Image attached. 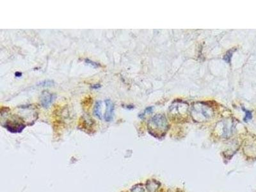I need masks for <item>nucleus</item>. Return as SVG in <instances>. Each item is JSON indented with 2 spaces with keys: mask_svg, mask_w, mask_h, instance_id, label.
<instances>
[{
  "mask_svg": "<svg viewBox=\"0 0 256 192\" xmlns=\"http://www.w3.org/2000/svg\"><path fill=\"white\" fill-rule=\"evenodd\" d=\"M168 123L167 119L163 115H156L151 119L149 122V126L151 131H156L154 135L161 136L163 135L168 129Z\"/></svg>",
  "mask_w": 256,
  "mask_h": 192,
  "instance_id": "obj_1",
  "label": "nucleus"
},
{
  "mask_svg": "<svg viewBox=\"0 0 256 192\" xmlns=\"http://www.w3.org/2000/svg\"><path fill=\"white\" fill-rule=\"evenodd\" d=\"M5 127L7 129L12 133H19L22 131V130L25 127V124H24L20 120L14 119L12 120H8L5 123Z\"/></svg>",
  "mask_w": 256,
  "mask_h": 192,
  "instance_id": "obj_2",
  "label": "nucleus"
},
{
  "mask_svg": "<svg viewBox=\"0 0 256 192\" xmlns=\"http://www.w3.org/2000/svg\"><path fill=\"white\" fill-rule=\"evenodd\" d=\"M106 111L104 115V119L106 122H110L114 119L115 105L110 99L105 100Z\"/></svg>",
  "mask_w": 256,
  "mask_h": 192,
  "instance_id": "obj_3",
  "label": "nucleus"
},
{
  "mask_svg": "<svg viewBox=\"0 0 256 192\" xmlns=\"http://www.w3.org/2000/svg\"><path fill=\"white\" fill-rule=\"evenodd\" d=\"M55 98V95L50 93L49 92L44 91L42 92L40 99V103L42 107H44V108H49L53 102V101H54Z\"/></svg>",
  "mask_w": 256,
  "mask_h": 192,
  "instance_id": "obj_4",
  "label": "nucleus"
},
{
  "mask_svg": "<svg viewBox=\"0 0 256 192\" xmlns=\"http://www.w3.org/2000/svg\"><path fill=\"white\" fill-rule=\"evenodd\" d=\"M159 184L156 181H149L147 184V188L149 192H155L159 188Z\"/></svg>",
  "mask_w": 256,
  "mask_h": 192,
  "instance_id": "obj_5",
  "label": "nucleus"
},
{
  "mask_svg": "<svg viewBox=\"0 0 256 192\" xmlns=\"http://www.w3.org/2000/svg\"><path fill=\"white\" fill-rule=\"evenodd\" d=\"M101 101H99L96 102L94 108V114L95 117H97L99 119H102V114H101Z\"/></svg>",
  "mask_w": 256,
  "mask_h": 192,
  "instance_id": "obj_6",
  "label": "nucleus"
},
{
  "mask_svg": "<svg viewBox=\"0 0 256 192\" xmlns=\"http://www.w3.org/2000/svg\"><path fill=\"white\" fill-rule=\"evenodd\" d=\"M85 63H86V64H87V65L94 67V68H99V67H101L100 63H97V62H94V61H92L91 60L88 59V58H85Z\"/></svg>",
  "mask_w": 256,
  "mask_h": 192,
  "instance_id": "obj_7",
  "label": "nucleus"
},
{
  "mask_svg": "<svg viewBox=\"0 0 256 192\" xmlns=\"http://www.w3.org/2000/svg\"><path fill=\"white\" fill-rule=\"evenodd\" d=\"M55 83L52 80H44V81L40 82L38 85L40 87H49L54 85Z\"/></svg>",
  "mask_w": 256,
  "mask_h": 192,
  "instance_id": "obj_8",
  "label": "nucleus"
},
{
  "mask_svg": "<svg viewBox=\"0 0 256 192\" xmlns=\"http://www.w3.org/2000/svg\"><path fill=\"white\" fill-rule=\"evenodd\" d=\"M234 50H231L228 51L226 53V55H225V56L223 57V60H225L226 62L230 63L231 58V56L232 55V53H234Z\"/></svg>",
  "mask_w": 256,
  "mask_h": 192,
  "instance_id": "obj_9",
  "label": "nucleus"
},
{
  "mask_svg": "<svg viewBox=\"0 0 256 192\" xmlns=\"http://www.w3.org/2000/svg\"><path fill=\"white\" fill-rule=\"evenodd\" d=\"M244 111L245 112H246V116H245V117L244 121L245 122H247V121H248L249 120H250V119H252V112L250 111H249V110H245Z\"/></svg>",
  "mask_w": 256,
  "mask_h": 192,
  "instance_id": "obj_10",
  "label": "nucleus"
},
{
  "mask_svg": "<svg viewBox=\"0 0 256 192\" xmlns=\"http://www.w3.org/2000/svg\"><path fill=\"white\" fill-rule=\"evenodd\" d=\"M132 192H145L143 188L140 187V186H136V187L133 188Z\"/></svg>",
  "mask_w": 256,
  "mask_h": 192,
  "instance_id": "obj_11",
  "label": "nucleus"
},
{
  "mask_svg": "<svg viewBox=\"0 0 256 192\" xmlns=\"http://www.w3.org/2000/svg\"><path fill=\"white\" fill-rule=\"evenodd\" d=\"M101 87V86L100 84H94V85H91V87H90V88H91L92 89H94V90L99 89Z\"/></svg>",
  "mask_w": 256,
  "mask_h": 192,
  "instance_id": "obj_12",
  "label": "nucleus"
},
{
  "mask_svg": "<svg viewBox=\"0 0 256 192\" xmlns=\"http://www.w3.org/2000/svg\"><path fill=\"white\" fill-rule=\"evenodd\" d=\"M15 76L16 77H21V76H22V73L20 72H16L15 73Z\"/></svg>",
  "mask_w": 256,
  "mask_h": 192,
  "instance_id": "obj_13",
  "label": "nucleus"
}]
</instances>
